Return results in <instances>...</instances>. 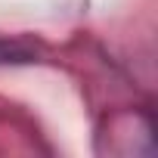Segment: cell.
Listing matches in <instances>:
<instances>
[{"label": "cell", "instance_id": "cell-1", "mask_svg": "<svg viewBox=\"0 0 158 158\" xmlns=\"http://www.w3.org/2000/svg\"><path fill=\"white\" fill-rule=\"evenodd\" d=\"M31 50L19 47V44H6V40H0V62H31Z\"/></svg>", "mask_w": 158, "mask_h": 158}]
</instances>
